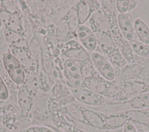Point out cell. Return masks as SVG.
Instances as JSON below:
<instances>
[{"instance_id":"1","label":"cell","mask_w":149,"mask_h":132,"mask_svg":"<svg viewBox=\"0 0 149 132\" xmlns=\"http://www.w3.org/2000/svg\"><path fill=\"white\" fill-rule=\"evenodd\" d=\"M101 2V10L108 20L110 33L114 42L126 61L129 63H134L137 55L134 53L130 42L123 37L119 30L115 1H102Z\"/></svg>"},{"instance_id":"2","label":"cell","mask_w":149,"mask_h":132,"mask_svg":"<svg viewBox=\"0 0 149 132\" xmlns=\"http://www.w3.org/2000/svg\"><path fill=\"white\" fill-rule=\"evenodd\" d=\"M95 34L98 46L115 68L120 69L124 67L127 64V61L116 46L111 33H96Z\"/></svg>"},{"instance_id":"3","label":"cell","mask_w":149,"mask_h":132,"mask_svg":"<svg viewBox=\"0 0 149 132\" xmlns=\"http://www.w3.org/2000/svg\"><path fill=\"white\" fill-rule=\"evenodd\" d=\"M48 109L51 119L60 132H86L70 124L63 115L62 105L54 98L50 97Z\"/></svg>"},{"instance_id":"4","label":"cell","mask_w":149,"mask_h":132,"mask_svg":"<svg viewBox=\"0 0 149 132\" xmlns=\"http://www.w3.org/2000/svg\"><path fill=\"white\" fill-rule=\"evenodd\" d=\"M4 67L10 79L17 85H22L24 80V69L11 52H6L2 55Z\"/></svg>"},{"instance_id":"5","label":"cell","mask_w":149,"mask_h":132,"mask_svg":"<svg viewBox=\"0 0 149 132\" xmlns=\"http://www.w3.org/2000/svg\"><path fill=\"white\" fill-rule=\"evenodd\" d=\"M90 58L100 75L108 81H113L117 77V69L102 54L93 52Z\"/></svg>"},{"instance_id":"6","label":"cell","mask_w":149,"mask_h":132,"mask_svg":"<svg viewBox=\"0 0 149 132\" xmlns=\"http://www.w3.org/2000/svg\"><path fill=\"white\" fill-rule=\"evenodd\" d=\"M63 73L68 84L72 88L84 87L78 63L66 58L63 64Z\"/></svg>"},{"instance_id":"7","label":"cell","mask_w":149,"mask_h":132,"mask_svg":"<svg viewBox=\"0 0 149 132\" xmlns=\"http://www.w3.org/2000/svg\"><path fill=\"white\" fill-rule=\"evenodd\" d=\"M61 53L68 59L78 63H82L90 58L87 50L77 41L70 40L66 41L61 49Z\"/></svg>"},{"instance_id":"8","label":"cell","mask_w":149,"mask_h":132,"mask_svg":"<svg viewBox=\"0 0 149 132\" xmlns=\"http://www.w3.org/2000/svg\"><path fill=\"white\" fill-rule=\"evenodd\" d=\"M71 92L75 99L86 105L100 106L105 103V99L103 96L86 87L72 88Z\"/></svg>"},{"instance_id":"9","label":"cell","mask_w":149,"mask_h":132,"mask_svg":"<svg viewBox=\"0 0 149 132\" xmlns=\"http://www.w3.org/2000/svg\"><path fill=\"white\" fill-rule=\"evenodd\" d=\"M101 8V4L97 1H80L76 6L79 25L84 24L91 15Z\"/></svg>"},{"instance_id":"10","label":"cell","mask_w":149,"mask_h":132,"mask_svg":"<svg viewBox=\"0 0 149 132\" xmlns=\"http://www.w3.org/2000/svg\"><path fill=\"white\" fill-rule=\"evenodd\" d=\"M81 117L80 123L90 126L93 128L105 130L104 114L96 112L80 106Z\"/></svg>"},{"instance_id":"11","label":"cell","mask_w":149,"mask_h":132,"mask_svg":"<svg viewBox=\"0 0 149 132\" xmlns=\"http://www.w3.org/2000/svg\"><path fill=\"white\" fill-rule=\"evenodd\" d=\"M77 36L81 45L90 51H94L97 47L98 43L95 33L88 26L84 24L79 25L77 27Z\"/></svg>"},{"instance_id":"12","label":"cell","mask_w":149,"mask_h":132,"mask_svg":"<svg viewBox=\"0 0 149 132\" xmlns=\"http://www.w3.org/2000/svg\"><path fill=\"white\" fill-rule=\"evenodd\" d=\"M148 92L146 85L140 81L134 80L126 81L125 87L120 96L116 98L120 101L130 100L132 98Z\"/></svg>"},{"instance_id":"13","label":"cell","mask_w":149,"mask_h":132,"mask_svg":"<svg viewBox=\"0 0 149 132\" xmlns=\"http://www.w3.org/2000/svg\"><path fill=\"white\" fill-rule=\"evenodd\" d=\"M83 84L84 87L87 89L104 96L107 91L109 81L104 79L97 72L93 76L84 80Z\"/></svg>"},{"instance_id":"14","label":"cell","mask_w":149,"mask_h":132,"mask_svg":"<svg viewBox=\"0 0 149 132\" xmlns=\"http://www.w3.org/2000/svg\"><path fill=\"white\" fill-rule=\"evenodd\" d=\"M90 28L94 33H110L108 20L103 13L99 9L95 12L90 18Z\"/></svg>"},{"instance_id":"15","label":"cell","mask_w":149,"mask_h":132,"mask_svg":"<svg viewBox=\"0 0 149 132\" xmlns=\"http://www.w3.org/2000/svg\"><path fill=\"white\" fill-rule=\"evenodd\" d=\"M11 53L17 59L24 70L34 71L36 62L29 51L9 46Z\"/></svg>"},{"instance_id":"16","label":"cell","mask_w":149,"mask_h":132,"mask_svg":"<svg viewBox=\"0 0 149 132\" xmlns=\"http://www.w3.org/2000/svg\"><path fill=\"white\" fill-rule=\"evenodd\" d=\"M33 98L27 88L23 84L21 85L17 92V102L23 116H27L30 113L33 105Z\"/></svg>"},{"instance_id":"17","label":"cell","mask_w":149,"mask_h":132,"mask_svg":"<svg viewBox=\"0 0 149 132\" xmlns=\"http://www.w3.org/2000/svg\"><path fill=\"white\" fill-rule=\"evenodd\" d=\"M143 68V66L138 64H126L118 72V79L125 81L137 80Z\"/></svg>"},{"instance_id":"18","label":"cell","mask_w":149,"mask_h":132,"mask_svg":"<svg viewBox=\"0 0 149 132\" xmlns=\"http://www.w3.org/2000/svg\"><path fill=\"white\" fill-rule=\"evenodd\" d=\"M117 21L119 30L123 37L129 42L132 41L134 38V31L130 18L126 14L118 13Z\"/></svg>"},{"instance_id":"19","label":"cell","mask_w":149,"mask_h":132,"mask_svg":"<svg viewBox=\"0 0 149 132\" xmlns=\"http://www.w3.org/2000/svg\"><path fill=\"white\" fill-rule=\"evenodd\" d=\"M3 35L9 46L29 51L28 42L21 33L6 29Z\"/></svg>"},{"instance_id":"20","label":"cell","mask_w":149,"mask_h":132,"mask_svg":"<svg viewBox=\"0 0 149 132\" xmlns=\"http://www.w3.org/2000/svg\"><path fill=\"white\" fill-rule=\"evenodd\" d=\"M105 130H115L123 127L128 122L123 112L104 114Z\"/></svg>"},{"instance_id":"21","label":"cell","mask_w":149,"mask_h":132,"mask_svg":"<svg viewBox=\"0 0 149 132\" xmlns=\"http://www.w3.org/2000/svg\"><path fill=\"white\" fill-rule=\"evenodd\" d=\"M128 121L133 124L149 125V112L145 109H133L123 112Z\"/></svg>"},{"instance_id":"22","label":"cell","mask_w":149,"mask_h":132,"mask_svg":"<svg viewBox=\"0 0 149 132\" xmlns=\"http://www.w3.org/2000/svg\"><path fill=\"white\" fill-rule=\"evenodd\" d=\"M0 18L6 30L21 33L22 28L15 16L5 10H0Z\"/></svg>"},{"instance_id":"23","label":"cell","mask_w":149,"mask_h":132,"mask_svg":"<svg viewBox=\"0 0 149 132\" xmlns=\"http://www.w3.org/2000/svg\"><path fill=\"white\" fill-rule=\"evenodd\" d=\"M134 31L140 42L149 44V28L140 18H136L133 23Z\"/></svg>"},{"instance_id":"24","label":"cell","mask_w":149,"mask_h":132,"mask_svg":"<svg viewBox=\"0 0 149 132\" xmlns=\"http://www.w3.org/2000/svg\"><path fill=\"white\" fill-rule=\"evenodd\" d=\"M25 76L23 85L27 88L31 96L36 95L38 89V82L37 77L33 70H24Z\"/></svg>"},{"instance_id":"25","label":"cell","mask_w":149,"mask_h":132,"mask_svg":"<svg viewBox=\"0 0 149 132\" xmlns=\"http://www.w3.org/2000/svg\"><path fill=\"white\" fill-rule=\"evenodd\" d=\"M126 84V81L119 79L109 81L107 91L104 96L113 98H118L125 87Z\"/></svg>"},{"instance_id":"26","label":"cell","mask_w":149,"mask_h":132,"mask_svg":"<svg viewBox=\"0 0 149 132\" xmlns=\"http://www.w3.org/2000/svg\"><path fill=\"white\" fill-rule=\"evenodd\" d=\"M130 106L133 109L140 110L149 108V92L137 95L129 101Z\"/></svg>"},{"instance_id":"27","label":"cell","mask_w":149,"mask_h":132,"mask_svg":"<svg viewBox=\"0 0 149 132\" xmlns=\"http://www.w3.org/2000/svg\"><path fill=\"white\" fill-rule=\"evenodd\" d=\"M54 98L62 105H68L75 99L72 92H70L65 87H56L54 90Z\"/></svg>"},{"instance_id":"28","label":"cell","mask_w":149,"mask_h":132,"mask_svg":"<svg viewBox=\"0 0 149 132\" xmlns=\"http://www.w3.org/2000/svg\"><path fill=\"white\" fill-rule=\"evenodd\" d=\"M65 22L66 26L70 33H76L77 27L79 26V23L75 6L72 7L68 10L66 16Z\"/></svg>"},{"instance_id":"29","label":"cell","mask_w":149,"mask_h":132,"mask_svg":"<svg viewBox=\"0 0 149 132\" xmlns=\"http://www.w3.org/2000/svg\"><path fill=\"white\" fill-rule=\"evenodd\" d=\"M79 67L83 81L93 76L97 73L90 58L79 63Z\"/></svg>"},{"instance_id":"30","label":"cell","mask_w":149,"mask_h":132,"mask_svg":"<svg viewBox=\"0 0 149 132\" xmlns=\"http://www.w3.org/2000/svg\"><path fill=\"white\" fill-rule=\"evenodd\" d=\"M129 42L135 54L140 56L149 57V44H144L134 40Z\"/></svg>"},{"instance_id":"31","label":"cell","mask_w":149,"mask_h":132,"mask_svg":"<svg viewBox=\"0 0 149 132\" xmlns=\"http://www.w3.org/2000/svg\"><path fill=\"white\" fill-rule=\"evenodd\" d=\"M115 7L119 13L125 14L130 11V0H117L115 1Z\"/></svg>"},{"instance_id":"32","label":"cell","mask_w":149,"mask_h":132,"mask_svg":"<svg viewBox=\"0 0 149 132\" xmlns=\"http://www.w3.org/2000/svg\"><path fill=\"white\" fill-rule=\"evenodd\" d=\"M2 5L5 8V10L12 13L14 16H16L19 14V10L16 5L12 1H3Z\"/></svg>"},{"instance_id":"33","label":"cell","mask_w":149,"mask_h":132,"mask_svg":"<svg viewBox=\"0 0 149 132\" xmlns=\"http://www.w3.org/2000/svg\"><path fill=\"white\" fill-rule=\"evenodd\" d=\"M137 80L143 83L149 92V68L143 67L141 73H140Z\"/></svg>"},{"instance_id":"34","label":"cell","mask_w":149,"mask_h":132,"mask_svg":"<svg viewBox=\"0 0 149 132\" xmlns=\"http://www.w3.org/2000/svg\"><path fill=\"white\" fill-rule=\"evenodd\" d=\"M9 97V92L6 84L3 79L0 76V99L2 100L6 99Z\"/></svg>"},{"instance_id":"35","label":"cell","mask_w":149,"mask_h":132,"mask_svg":"<svg viewBox=\"0 0 149 132\" xmlns=\"http://www.w3.org/2000/svg\"><path fill=\"white\" fill-rule=\"evenodd\" d=\"M134 63L149 68V57H143L136 55Z\"/></svg>"},{"instance_id":"36","label":"cell","mask_w":149,"mask_h":132,"mask_svg":"<svg viewBox=\"0 0 149 132\" xmlns=\"http://www.w3.org/2000/svg\"><path fill=\"white\" fill-rule=\"evenodd\" d=\"M123 132H137V130L134 124L128 121L123 126Z\"/></svg>"},{"instance_id":"37","label":"cell","mask_w":149,"mask_h":132,"mask_svg":"<svg viewBox=\"0 0 149 132\" xmlns=\"http://www.w3.org/2000/svg\"><path fill=\"white\" fill-rule=\"evenodd\" d=\"M21 132H39V131H38V126H34L29 127L22 130Z\"/></svg>"},{"instance_id":"38","label":"cell","mask_w":149,"mask_h":132,"mask_svg":"<svg viewBox=\"0 0 149 132\" xmlns=\"http://www.w3.org/2000/svg\"><path fill=\"white\" fill-rule=\"evenodd\" d=\"M38 131L39 132H56L54 131L53 130L49 129L46 127H43V126H38Z\"/></svg>"},{"instance_id":"39","label":"cell","mask_w":149,"mask_h":132,"mask_svg":"<svg viewBox=\"0 0 149 132\" xmlns=\"http://www.w3.org/2000/svg\"><path fill=\"white\" fill-rule=\"evenodd\" d=\"M2 22H1V18H0V27H1V26H2Z\"/></svg>"}]
</instances>
